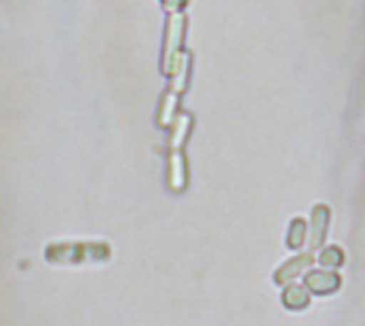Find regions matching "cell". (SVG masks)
<instances>
[{"mask_svg": "<svg viewBox=\"0 0 365 326\" xmlns=\"http://www.w3.org/2000/svg\"><path fill=\"white\" fill-rule=\"evenodd\" d=\"M186 28H188V15L184 11L167 13L165 32H163V56H160V70L165 77L171 75L180 53L186 49Z\"/></svg>", "mask_w": 365, "mask_h": 326, "instance_id": "1", "label": "cell"}, {"mask_svg": "<svg viewBox=\"0 0 365 326\" xmlns=\"http://www.w3.org/2000/svg\"><path fill=\"white\" fill-rule=\"evenodd\" d=\"M190 75H192V53L188 49H184L180 53L171 75L167 77L169 79V88L167 90H171V92L182 96L188 90V85H190Z\"/></svg>", "mask_w": 365, "mask_h": 326, "instance_id": "2", "label": "cell"}, {"mask_svg": "<svg viewBox=\"0 0 365 326\" xmlns=\"http://www.w3.org/2000/svg\"><path fill=\"white\" fill-rule=\"evenodd\" d=\"M167 179H169V188L173 192H184V188L188 184V167H186V158H184L182 149H171Z\"/></svg>", "mask_w": 365, "mask_h": 326, "instance_id": "3", "label": "cell"}, {"mask_svg": "<svg viewBox=\"0 0 365 326\" xmlns=\"http://www.w3.org/2000/svg\"><path fill=\"white\" fill-rule=\"evenodd\" d=\"M192 126H195V117H192V113H188V111H180V115L175 117L173 126L169 128V130H171L169 147H171V149H182V147H184V143H186V141H188V137H190Z\"/></svg>", "mask_w": 365, "mask_h": 326, "instance_id": "4", "label": "cell"}, {"mask_svg": "<svg viewBox=\"0 0 365 326\" xmlns=\"http://www.w3.org/2000/svg\"><path fill=\"white\" fill-rule=\"evenodd\" d=\"M329 207L327 205H317L312 209V231H310V250H319L323 239H325V233H327V226H329Z\"/></svg>", "mask_w": 365, "mask_h": 326, "instance_id": "5", "label": "cell"}, {"mask_svg": "<svg viewBox=\"0 0 365 326\" xmlns=\"http://www.w3.org/2000/svg\"><path fill=\"white\" fill-rule=\"evenodd\" d=\"M180 94H175V92H171V90H167L165 94H163V98H160V105H158V126H163V128H171L173 126V122H175V117L180 115Z\"/></svg>", "mask_w": 365, "mask_h": 326, "instance_id": "6", "label": "cell"}, {"mask_svg": "<svg viewBox=\"0 0 365 326\" xmlns=\"http://www.w3.org/2000/svg\"><path fill=\"white\" fill-rule=\"evenodd\" d=\"M312 263H314V256H312V254H304V256H297V258L289 261V263L274 275L276 284H289V282H293L302 271H306L308 267H312Z\"/></svg>", "mask_w": 365, "mask_h": 326, "instance_id": "7", "label": "cell"}, {"mask_svg": "<svg viewBox=\"0 0 365 326\" xmlns=\"http://www.w3.org/2000/svg\"><path fill=\"white\" fill-rule=\"evenodd\" d=\"M306 284L312 293L317 295H327V293H334L338 286H340V278L329 273V271H314L306 278Z\"/></svg>", "mask_w": 365, "mask_h": 326, "instance_id": "8", "label": "cell"}, {"mask_svg": "<svg viewBox=\"0 0 365 326\" xmlns=\"http://www.w3.org/2000/svg\"><path fill=\"white\" fill-rule=\"evenodd\" d=\"M282 301H284V305L287 307H291V310H302V307H306L308 305V293H306V288L304 286H289L287 288V293H284V297H282Z\"/></svg>", "mask_w": 365, "mask_h": 326, "instance_id": "9", "label": "cell"}, {"mask_svg": "<svg viewBox=\"0 0 365 326\" xmlns=\"http://www.w3.org/2000/svg\"><path fill=\"white\" fill-rule=\"evenodd\" d=\"M304 237H306V222L302 220V218H297V220H293L291 222V228H289V248H299L302 243H304Z\"/></svg>", "mask_w": 365, "mask_h": 326, "instance_id": "10", "label": "cell"}, {"mask_svg": "<svg viewBox=\"0 0 365 326\" xmlns=\"http://www.w3.org/2000/svg\"><path fill=\"white\" fill-rule=\"evenodd\" d=\"M342 261H344V256H342L340 248H327V250L323 252V256H321L323 267H340Z\"/></svg>", "mask_w": 365, "mask_h": 326, "instance_id": "11", "label": "cell"}, {"mask_svg": "<svg viewBox=\"0 0 365 326\" xmlns=\"http://www.w3.org/2000/svg\"><path fill=\"white\" fill-rule=\"evenodd\" d=\"M167 13H178V11H184L188 6V0H163Z\"/></svg>", "mask_w": 365, "mask_h": 326, "instance_id": "12", "label": "cell"}]
</instances>
